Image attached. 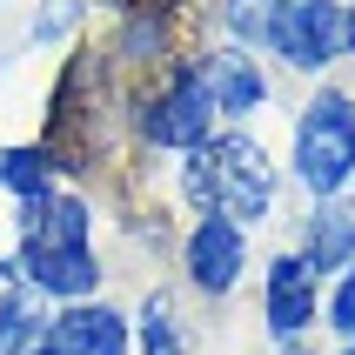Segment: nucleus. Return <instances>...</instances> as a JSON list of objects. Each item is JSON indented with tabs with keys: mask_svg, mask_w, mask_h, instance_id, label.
Masks as SVG:
<instances>
[{
	"mask_svg": "<svg viewBox=\"0 0 355 355\" xmlns=\"http://www.w3.org/2000/svg\"><path fill=\"white\" fill-rule=\"evenodd\" d=\"M201 80H208V94H215V114H255L261 101H268V74H261V60L241 47V40H228V47H215V54H201Z\"/></svg>",
	"mask_w": 355,
	"mask_h": 355,
	"instance_id": "nucleus-9",
	"label": "nucleus"
},
{
	"mask_svg": "<svg viewBox=\"0 0 355 355\" xmlns=\"http://www.w3.org/2000/svg\"><path fill=\"white\" fill-rule=\"evenodd\" d=\"M329 329L355 342V261L342 268V288H336V302H329Z\"/></svg>",
	"mask_w": 355,
	"mask_h": 355,
	"instance_id": "nucleus-15",
	"label": "nucleus"
},
{
	"mask_svg": "<svg viewBox=\"0 0 355 355\" xmlns=\"http://www.w3.org/2000/svg\"><path fill=\"white\" fill-rule=\"evenodd\" d=\"M40 309H34V288H7L0 295V355H34L40 349Z\"/></svg>",
	"mask_w": 355,
	"mask_h": 355,
	"instance_id": "nucleus-12",
	"label": "nucleus"
},
{
	"mask_svg": "<svg viewBox=\"0 0 355 355\" xmlns=\"http://www.w3.org/2000/svg\"><path fill=\"white\" fill-rule=\"evenodd\" d=\"M20 268L27 288L54 302H87L101 288V261H94V215L74 195H47L20 208Z\"/></svg>",
	"mask_w": 355,
	"mask_h": 355,
	"instance_id": "nucleus-1",
	"label": "nucleus"
},
{
	"mask_svg": "<svg viewBox=\"0 0 355 355\" xmlns=\"http://www.w3.org/2000/svg\"><path fill=\"white\" fill-rule=\"evenodd\" d=\"M315 302H322V275L309 268L302 255H275L268 261V288H261V322L275 329L282 342H295L309 322H315Z\"/></svg>",
	"mask_w": 355,
	"mask_h": 355,
	"instance_id": "nucleus-8",
	"label": "nucleus"
},
{
	"mask_svg": "<svg viewBox=\"0 0 355 355\" xmlns=\"http://www.w3.org/2000/svg\"><path fill=\"white\" fill-rule=\"evenodd\" d=\"M282 355H309V342H302V336H295V342H282Z\"/></svg>",
	"mask_w": 355,
	"mask_h": 355,
	"instance_id": "nucleus-18",
	"label": "nucleus"
},
{
	"mask_svg": "<svg viewBox=\"0 0 355 355\" xmlns=\"http://www.w3.org/2000/svg\"><path fill=\"white\" fill-rule=\"evenodd\" d=\"M302 261L309 268H349L355 261V208L342 201H322L315 215H309V235H302Z\"/></svg>",
	"mask_w": 355,
	"mask_h": 355,
	"instance_id": "nucleus-10",
	"label": "nucleus"
},
{
	"mask_svg": "<svg viewBox=\"0 0 355 355\" xmlns=\"http://www.w3.org/2000/svg\"><path fill=\"white\" fill-rule=\"evenodd\" d=\"M342 47H349V54H355V7H349V14H342Z\"/></svg>",
	"mask_w": 355,
	"mask_h": 355,
	"instance_id": "nucleus-17",
	"label": "nucleus"
},
{
	"mask_svg": "<svg viewBox=\"0 0 355 355\" xmlns=\"http://www.w3.org/2000/svg\"><path fill=\"white\" fill-rule=\"evenodd\" d=\"M67 20H74V0H47V7H40V20H34V40H47V34H60V27H67Z\"/></svg>",
	"mask_w": 355,
	"mask_h": 355,
	"instance_id": "nucleus-16",
	"label": "nucleus"
},
{
	"mask_svg": "<svg viewBox=\"0 0 355 355\" xmlns=\"http://www.w3.org/2000/svg\"><path fill=\"white\" fill-rule=\"evenodd\" d=\"M40 349L47 355H128L135 329H128V315L101 309V302H74V309H60L40 329Z\"/></svg>",
	"mask_w": 355,
	"mask_h": 355,
	"instance_id": "nucleus-7",
	"label": "nucleus"
},
{
	"mask_svg": "<svg viewBox=\"0 0 355 355\" xmlns=\"http://www.w3.org/2000/svg\"><path fill=\"white\" fill-rule=\"evenodd\" d=\"M34 355H47V349H34Z\"/></svg>",
	"mask_w": 355,
	"mask_h": 355,
	"instance_id": "nucleus-20",
	"label": "nucleus"
},
{
	"mask_svg": "<svg viewBox=\"0 0 355 355\" xmlns=\"http://www.w3.org/2000/svg\"><path fill=\"white\" fill-rule=\"evenodd\" d=\"M282 0H221V20L235 40H268V20H275Z\"/></svg>",
	"mask_w": 355,
	"mask_h": 355,
	"instance_id": "nucleus-14",
	"label": "nucleus"
},
{
	"mask_svg": "<svg viewBox=\"0 0 355 355\" xmlns=\"http://www.w3.org/2000/svg\"><path fill=\"white\" fill-rule=\"evenodd\" d=\"M141 355H188V342H181V315H175V302L148 295L141 302Z\"/></svg>",
	"mask_w": 355,
	"mask_h": 355,
	"instance_id": "nucleus-13",
	"label": "nucleus"
},
{
	"mask_svg": "<svg viewBox=\"0 0 355 355\" xmlns=\"http://www.w3.org/2000/svg\"><path fill=\"white\" fill-rule=\"evenodd\" d=\"M181 261H188V282H195L201 295H228L241 282V261H248V241H241V221L228 215H201L195 235H188V248H181Z\"/></svg>",
	"mask_w": 355,
	"mask_h": 355,
	"instance_id": "nucleus-6",
	"label": "nucleus"
},
{
	"mask_svg": "<svg viewBox=\"0 0 355 355\" xmlns=\"http://www.w3.org/2000/svg\"><path fill=\"white\" fill-rule=\"evenodd\" d=\"M342 355H355V342H349V349H342Z\"/></svg>",
	"mask_w": 355,
	"mask_h": 355,
	"instance_id": "nucleus-19",
	"label": "nucleus"
},
{
	"mask_svg": "<svg viewBox=\"0 0 355 355\" xmlns=\"http://www.w3.org/2000/svg\"><path fill=\"white\" fill-rule=\"evenodd\" d=\"M208 128H215V94L201 80V60L195 67H175V80L141 107V135L155 148H201Z\"/></svg>",
	"mask_w": 355,
	"mask_h": 355,
	"instance_id": "nucleus-5",
	"label": "nucleus"
},
{
	"mask_svg": "<svg viewBox=\"0 0 355 355\" xmlns=\"http://www.w3.org/2000/svg\"><path fill=\"white\" fill-rule=\"evenodd\" d=\"M268 47L302 74H322L342 54V0H282L268 20Z\"/></svg>",
	"mask_w": 355,
	"mask_h": 355,
	"instance_id": "nucleus-4",
	"label": "nucleus"
},
{
	"mask_svg": "<svg viewBox=\"0 0 355 355\" xmlns=\"http://www.w3.org/2000/svg\"><path fill=\"white\" fill-rule=\"evenodd\" d=\"M181 188L201 215H228V221H268V208H275V168L248 135H208L201 148H188Z\"/></svg>",
	"mask_w": 355,
	"mask_h": 355,
	"instance_id": "nucleus-2",
	"label": "nucleus"
},
{
	"mask_svg": "<svg viewBox=\"0 0 355 355\" xmlns=\"http://www.w3.org/2000/svg\"><path fill=\"white\" fill-rule=\"evenodd\" d=\"M0 188L20 195V208L27 201H47L54 195V161H47V148H0Z\"/></svg>",
	"mask_w": 355,
	"mask_h": 355,
	"instance_id": "nucleus-11",
	"label": "nucleus"
},
{
	"mask_svg": "<svg viewBox=\"0 0 355 355\" xmlns=\"http://www.w3.org/2000/svg\"><path fill=\"white\" fill-rule=\"evenodd\" d=\"M295 181L322 201L355 181V101L336 87H322L295 121Z\"/></svg>",
	"mask_w": 355,
	"mask_h": 355,
	"instance_id": "nucleus-3",
	"label": "nucleus"
}]
</instances>
